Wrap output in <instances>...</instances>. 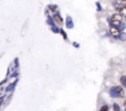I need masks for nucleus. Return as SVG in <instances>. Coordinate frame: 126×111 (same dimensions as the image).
<instances>
[{
    "label": "nucleus",
    "instance_id": "nucleus-1",
    "mask_svg": "<svg viewBox=\"0 0 126 111\" xmlns=\"http://www.w3.org/2000/svg\"><path fill=\"white\" fill-rule=\"evenodd\" d=\"M109 22H110L111 26H116V27L120 28L121 24L124 22V17H122L119 13H117V14H112V15L110 16V19H109Z\"/></svg>",
    "mask_w": 126,
    "mask_h": 111
},
{
    "label": "nucleus",
    "instance_id": "nucleus-2",
    "mask_svg": "<svg viewBox=\"0 0 126 111\" xmlns=\"http://www.w3.org/2000/svg\"><path fill=\"white\" fill-rule=\"evenodd\" d=\"M110 95L112 97H122L124 96V89H122V86H112L110 89Z\"/></svg>",
    "mask_w": 126,
    "mask_h": 111
},
{
    "label": "nucleus",
    "instance_id": "nucleus-3",
    "mask_svg": "<svg viewBox=\"0 0 126 111\" xmlns=\"http://www.w3.org/2000/svg\"><path fill=\"white\" fill-rule=\"evenodd\" d=\"M109 33L112 36V37H120V35H121V30L119 28V27H116V26H110L109 27Z\"/></svg>",
    "mask_w": 126,
    "mask_h": 111
},
{
    "label": "nucleus",
    "instance_id": "nucleus-4",
    "mask_svg": "<svg viewBox=\"0 0 126 111\" xmlns=\"http://www.w3.org/2000/svg\"><path fill=\"white\" fill-rule=\"evenodd\" d=\"M114 8L116 10H120L122 8H126V0H115V1H114Z\"/></svg>",
    "mask_w": 126,
    "mask_h": 111
},
{
    "label": "nucleus",
    "instance_id": "nucleus-5",
    "mask_svg": "<svg viewBox=\"0 0 126 111\" xmlns=\"http://www.w3.org/2000/svg\"><path fill=\"white\" fill-rule=\"evenodd\" d=\"M119 14H120V15H121L124 19H125V17H126V8H122V9H120V10H119Z\"/></svg>",
    "mask_w": 126,
    "mask_h": 111
},
{
    "label": "nucleus",
    "instance_id": "nucleus-6",
    "mask_svg": "<svg viewBox=\"0 0 126 111\" xmlns=\"http://www.w3.org/2000/svg\"><path fill=\"white\" fill-rule=\"evenodd\" d=\"M54 19H56V22H57V24H62V19H61V16L56 15V16H54Z\"/></svg>",
    "mask_w": 126,
    "mask_h": 111
},
{
    "label": "nucleus",
    "instance_id": "nucleus-7",
    "mask_svg": "<svg viewBox=\"0 0 126 111\" xmlns=\"http://www.w3.org/2000/svg\"><path fill=\"white\" fill-rule=\"evenodd\" d=\"M120 80H121V84L126 86V77H121V78H120Z\"/></svg>",
    "mask_w": 126,
    "mask_h": 111
},
{
    "label": "nucleus",
    "instance_id": "nucleus-8",
    "mask_svg": "<svg viewBox=\"0 0 126 111\" xmlns=\"http://www.w3.org/2000/svg\"><path fill=\"white\" fill-rule=\"evenodd\" d=\"M112 107H114V111H120V106H119L117 104H114Z\"/></svg>",
    "mask_w": 126,
    "mask_h": 111
},
{
    "label": "nucleus",
    "instance_id": "nucleus-9",
    "mask_svg": "<svg viewBox=\"0 0 126 111\" xmlns=\"http://www.w3.org/2000/svg\"><path fill=\"white\" fill-rule=\"evenodd\" d=\"M100 111H109V106H108V105H104V106L100 109Z\"/></svg>",
    "mask_w": 126,
    "mask_h": 111
}]
</instances>
